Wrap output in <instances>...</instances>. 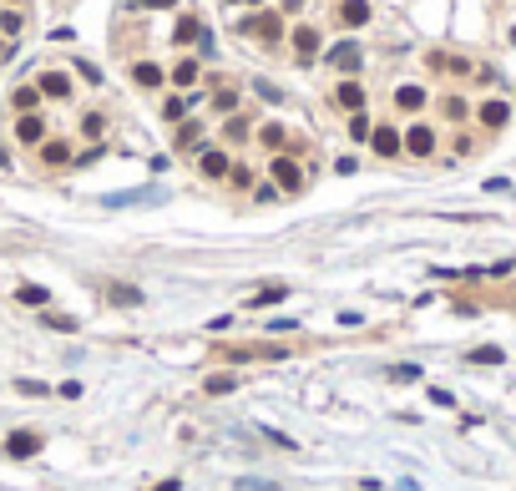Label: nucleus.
Masks as SVG:
<instances>
[{
    "label": "nucleus",
    "mask_w": 516,
    "mask_h": 491,
    "mask_svg": "<svg viewBox=\"0 0 516 491\" xmlns=\"http://www.w3.org/2000/svg\"><path fill=\"white\" fill-rule=\"evenodd\" d=\"M339 106H350V112H364V87H359V81H339Z\"/></svg>",
    "instance_id": "13"
},
{
    "label": "nucleus",
    "mask_w": 516,
    "mask_h": 491,
    "mask_svg": "<svg viewBox=\"0 0 516 491\" xmlns=\"http://www.w3.org/2000/svg\"><path fill=\"white\" fill-rule=\"evenodd\" d=\"M476 117H481V127H491V132H496V127H506V117H511V106H506V101H486V106H481Z\"/></svg>",
    "instance_id": "12"
},
{
    "label": "nucleus",
    "mask_w": 516,
    "mask_h": 491,
    "mask_svg": "<svg viewBox=\"0 0 516 491\" xmlns=\"http://www.w3.org/2000/svg\"><path fill=\"white\" fill-rule=\"evenodd\" d=\"M238 31H243V36H258V41H278V36H284V20H278L273 10H264V15H253V20H243Z\"/></svg>",
    "instance_id": "1"
},
{
    "label": "nucleus",
    "mask_w": 516,
    "mask_h": 491,
    "mask_svg": "<svg viewBox=\"0 0 516 491\" xmlns=\"http://www.w3.org/2000/svg\"><path fill=\"white\" fill-rule=\"evenodd\" d=\"M182 112H187V97H167L162 117H167V122H182Z\"/></svg>",
    "instance_id": "29"
},
{
    "label": "nucleus",
    "mask_w": 516,
    "mask_h": 491,
    "mask_svg": "<svg viewBox=\"0 0 516 491\" xmlns=\"http://www.w3.org/2000/svg\"><path fill=\"white\" fill-rule=\"evenodd\" d=\"M370 132H375V127H370V117H364V112H354V117H350V137H354V142H364Z\"/></svg>",
    "instance_id": "28"
},
{
    "label": "nucleus",
    "mask_w": 516,
    "mask_h": 491,
    "mask_svg": "<svg viewBox=\"0 0 516 491\" xmlns=\"http://www.w3.org/2000/svg\"><path fill=\"white\" fill-rule=\"evenodd\" d=\"M284 299V284H273V289H253L248 294V304H278Z\"/></svg>",
    "instance_id": "24"
},
{
    "label": "nucleus",
    "mask_w": 516,
    "mask_h": 491,
    "mask_svg": "<svg viewBox=\"0 0 516 491\" xmlns=\"http://www.w3.org/2000/svg\"><path fill=\"white\" fill-rule=\"evenodd\" d=\"M15 137L26 142V147H41V142H46V117H36V112L15 117Z\"/></svg>",
    "instance_id": "3"
},
{
    "label": "nucleus",
    "mask_w": 516,
    "mask_h": 491,
    "mask_svg": "<svg viewBox=\"0 0 516 491\" xmlns=\"http://www.w3.org/2000/svg\"><path fill=\"white\" fill-rule=\"evenodd\" d=\"M511 46H516V31H511Z\"/></svg>",
    "instance_id": "42"
},
{
    "label": "nucleus",
    "mask_w": 516,
    "mask_h": 491,
    "mask_svg": "<svg viewBox=\"0 0 516 491\" xmlns=\"http://www.w3.org/2000/svg\"><path fill=\"white\" fill-rule=\"evenodd\" d=\"M405 152H415V157H430V152H436V132H430L425 122H415L410 132H405Z\"/></svg>",
    "instance_id": "6"
},
{
    "label": "nucleus",
    "mask_w": 516,
    "mask_h": 491,
    "mask_svg": "<svg viewBox=\"0 0 516 491\" xmlns=\"http://www.w3.org/2000/svg\"><path fill=\"white\" fill-rule=\"evenodd\" d=\"M264 436H268V441H273V446H284V451H294V446H299V441H294V436H284V431H273V425H264Z\"/></svg>",
    "instance_id": "33"
},
{
    "label": "nucleus",
    "mask_w": 516,
    "mask_h": 491,
    "mask_svg": "<svg viewBox=\"0 0 516 491\" xmlns=\"http://www.w3.org/2000/svg\"><path fill=\"white\" fill-rule=\"evenodd\" d=\"M203 178H228V152H203Z\"/></svg>",
    "instance_id": "18"
},
{
    "label": "nucleus",
    "mask_w": 516,
    "mask_h": 491,
    "mask_svg": "<svg viewBox=\"0 0 516 491\" xmlns=\"http://www.w3.org/2000/svg\"><path fill=\"white\" fill-rule=\"evenodd\" d=\"M36 101H41V87H15V92H10V106H15L20 117L36 112Z\"/></svg>",
    "instance_id": "16"
},
{
    "label": "nucleus",
    "mask_w": 516,
    "mask_h": 491,
    "mask_svg": "<svg viewBox=\"0 0 516 491\" xmlns=\"http://www.w3.org/2000/svg\"><path fill=\"white\" fill-rule=\"evenodd\" d=\"M76 71H81V81H92V87H101V71L92 66V61H76Z\"/></svg>",
    "instance_id": "34"
},
{
    "label": "nucleus",
    "mask_w": 516,
    "mask_h": 491,
    "mask_svg": "<svg viewBox=\"0 0 516 491\" xmlns=\"http://www.w3.org/2000/svg\"><path fill=\"white\" fill-rule=\"evenodd\" d=\"M162 203V187H137V193H106V208H127V203Z\"/></svg>",
    "instance_id": "10"
},
{
    "label": "nucleus",
    "mask_w": 516,
    "mask_h": 491,
    "mask_svg": "<svg viewBox=\"0 0 516 491\" xmlns=\"http://www.w3.org/2000/svg\"><path fill=\"white\" fill-rule=\"evenodd\" d=\"M228 6H233V0H228ZM238 6H258V0H238Z\"/></svg>",
    "instance_id": "41"
},
{
    "label": "nucleus",
    "mask_w": 516,
    "mask_h": 491,
    "mask_svg": "<svg viewBox=\"0 0 516 491\" xmlns=\"http://www.w3.org/2000/svg\"><path fill=\"white\" fill-rule=\"evenodd\" d=\"M36 87H41V97L66 101V97H71V76H66V71H41V81H36Z\"/></svg>",
    "instance_id": "5"
},
{
    "label": "nucleus",
    "mask_w": 516,
    "mask_h": 491,
    "mask_svg": "<svg viewBox=\"0 0 516 491\" xmlns=\"http://www.w3.org/2000/svg\"><path fill=\"white\" fill-rule=\"evenodd\" d=\"M258 137H264L268 147H278V142H284V127H278V122H268V127H264V132H258Z\"/></svg>",
    "instance_id": "35"
},
{
    "label": "nucleus",
    "mask_w": 516,
    "mask_h": 491,
    "mask_svg": "<svg viewBox=\"0 0 516 491\" xmlns=\"http://www.w3.org/2000/svg\"><path fill=\"white\" fill-rule=\"evenodd\" d=\"M20 26H26L20 10H0V31H6V36H20Z\"/></svg>",
    "instance_id": "25"
},
{
    "label": "nucleus",
    "mask_w": 516,
    "mask_h": 491,
    "mask_svg": "<svg viewBox=\"0 0 516 491\" xmlns=\"http://www.w3.org/2000/svg\"><path fill=\"white\" fill-rule=\"evenodd\" d=\"M430 400H436L440 411H450V405H456V395H450V390H430Z\"/></svg>",
    "instance_id": "38"
},
{
    "label": "nucleus",
    "mask_w": 516,
    "mask_h": 491,
    "mask_svg": "<svg viewBox=\"0 0 516 491\" xmlns=\"http://www.w3.org/2000/svg\"><path fill=\"white\" fill-rule=\"evenodd\" d=\"M46 325L61 329V334H71V329H76V319H71V314H46Z\"/></svg>",
    "instance_id": "31"
},
{
    "label": "nucleus",
    "mask_w": 516,
    "mask_h": 491,
    "mask_svg": "<svg viewBox=\"0 0 516 491\" xmlns=\"http://www.w3.org/2000/svg\"><path fill=\"white\" fill-rule=\"evenodd\" d=\"M238 106V92H218V112H233Z\"/></svg>",
    "instance_id": "37"
},
{
    "label": "nucleus",
    "mask_w": 516,
    "mask_h": 491,
    "mask_svg": "<svg viewBox=\"0 0 516 491\" xmlns=\"http://www.w3.org/2000/svg\"><path fill=\"white\" fill-rule=\"evenodd\" d=\"M157 491H178V481H162V486H157Z\"/></svg>",
    "instance_id": "40"
},
{
    "label": "nucleus",
    "mask_w": 516,
    "mask_h": 491,
    "mask_svg": "<svg viewBox=\"0 0 516 491\" xmlns=\"http://www.w3.org/2000/svg\"><path fill=\"white\" fill-rule=\"evenodd\" d=\"M329 61H334L339 71H359V61H364V56H359V46H354V41H339V46L329 51Z\"/></svg>",
    "instance_id": "9"
},
{
    "label": "nucleus",
    "mask_w": 516,
    "mask_h": 491,
    "mask_svg": "<svg viewBox=\"0 0 516 491\" xmlns=\"http://www.w3.org/2000/svg\"><path fill=\"white\" fill-rule=\"evenodd\" d=\"M294 51L309 61V56L319 51V31H314V26H299V31H294Z\"/></svg>",
    "instance_id": "15"
},
{
    "label": "nucleus",
    "mask_w": 516,
    "mask_h": 491,
    "mask_svg": "<svg viewBox=\"0 0 516 491\" xmlns=\"http://www.w3.org/2000/svg\"><path fill=\"white\" fill-rule=\"evenodd\" d=\"M106 299H112V304H142V289H132V284H112V289H106Z\"/></svg>",
    "instance_id": "20"
},
{
    "label": "nucleus",
    "mask_w": 516,
    "mask_h": 491,
    "mask_svg": "<svg viewBox=\"0 0 516 491\" xmlns=\"http://www.w3.org/2000/svg\"><path fill=\"white\" fill-rule=\"evenodd\" d=\"M41 162H46V167H66L71 162V147L66 142H41Z\"/></svg>",
    "instance_id": "14"
},
{
    "label": "nucleus",
    "mask_w": 516,
    "mask_h": 491,
    "mask_svg": "<svg viewBox=\"0 0 516 491\" xmlns=\"http://www.w3.org/2000/svg\"><path fill=\"white\" fill-rule=\"evenodd\" d=\"M15 299H20V304H46V289H41V284H20Z\"/></svg>",
    "instance_id": "23"
},
{
    "label": "nucleus",
    "mask_w": 516,
    "mask_h": 491,
    "mask_svg": "<svg viewBox=\"0 0 516 491\" xmlns=\"http://www.w3.org/2000/svg\"><path fill=\"white\" fill-rule=\"evenodd\" d=\"M20 395H51V385H41V380H15Z\"/></svg>",
    "instance_id": "32"
},
{
    "label": "nucleus",
    "mask_w": 516,
    "mask_h": 491,
    "mask_svg": "<svg viewBox=\"0 0 516 491\" xmlns=\"http://www.w3.org/2000/svg\"><path fill=\"white\" fill-rule=\"evenodd\" d=\"M198 142H203V127H198V122L178 127V147H198Z\"/></svg>",
    "instance_id": "27"
},
{
    "label": "nucleus",
    "mask_w": 516,
    "mask_h": 491,
    "mask_svg": "<svg viewBox=\"0 0 516 491\" xmlns=\"http://www.w3.org/2000/svg\"><path fill=\"white\" fill-rule=\"evenodd\" d=\"M339 20H344V26H364V20H370V6H364V0H344Z\"/></svg>",
    "instance_id": "17"
},
{
    "label": "nucleus",
    "mask_w": 516,
    "mask_h": 491,
    "mask_svg": "<svg viewBox=\"0 0 516 491\" xmlns=\"http://www.w3.org/2000/svg\"><path fill=\"white\" fill-rule=\"evenodd\" d=\"M198 76H203V71H198V61H192V56H187V61H178V71H172V81H178V87H192Z\"/></svg>",
    "instance_id": "21"
},
{
    "label": "nucleus",
    "mask_w": 516,
    "mask_h": 491,
    "mask_svg": "<svg viewBox=\"0 0 516 491\" xmlns=\"http://www.w3.org/2000/svg\"><path fill=\"white\" fill-rule=\"evenodd\" d=\"M471 360H476V365H501L506 355H501L496 345H481V350H471Z\"/></svg>",
    "instance_id": "26"
},
{
    "label": "nucleus",
    "mask_w": 516,
    "mask_h": 491,
    "mask_svg": "<svg viewBox=\"0 0 516 491\" xmlns=\"http://www.w3.org/2000/svg\"><path fill=\"white\" fill-rule=\"evenodd\" d=\"M208 31H203V20L198 15H178V31H172V41H178V46H187V41H203Z\"/></svg>",
    "instance_id": "11"
},
{
    "label": "nucleus",
    "mask_w": 516,
    "mask_h": 491,
    "mask_svg": "<svg viewBox=\"0 0 516 491\" xmlns=\"http://www.w3.org/2000/svg\"><path fill=\"white\" fill-rule=\"evenodd\" d=\"M370 147H375V157H400V152H405V137L395 132V127H375V132H370Z\"/></svg>",
    "instance_id": "2"
},
{
    "label": "nucleus",
    "mask_w": 516,
    "mask_h": 491,
    "mask_svg": "<svg viewBox=\"0 0 516 491\" xmlns=\"http://www.w3.org/2000/svg\"><path fill=\"white\" fill-rule=\"evenodd\" d=\"M445 117L461 122V117H466V101H461V97H445Z\"/></svg>",
    "instance_id": "36"
},
{
    "label": "nucleus",
    "mask_w": 516,
    "mask_h": 491,
    "mask_svg": "<svg viewBox=\"0 0 516 491\" xmlns=\"http://www.w3.org/2000/svg\"><path fill=\"white\" fill-rule=\"evenodd\" d=\"M273 183L284 187V193H299V187H304V173H299V162H289V157H273Z\"/></svg>",
    "instance_id": "7"
},
{
    "label": "nucleus",
    "mask_w": 516,
    "mask_h": 491,
    "mask_svg": "<svg viewBox=\"0 0 516 491\" xmlns=\"http://www.w3.org/2000/svg\"><path fill=\"white\" fill-rule=\"evenodd\" d=\"M36 451H41V436H36V431H10V436H6V456L26 461V456H36Z\"/></svg>",
    "instance_id": "4"
},
{
    "label": "nucleus",
    "mask_w": 516,
    "mask_h": 491,
    "mask_svg": "<svg viewBox=\"0 0 516 491\" xmlns=\"http://www.w3.org/2000/svg\"><path fill=\"white\" fill-rule=\"evenodd\" d=\"M137 6H147V10H172L178 0H137Z\"/></svg>",
    "instance_id": "39"
},
{
    "label": "nucleus",
    "mask_w": 516,
    "mask_h": 491,
    "mask_svg": "<svg viewBox=\"0 0 516 491\" xmlns=\"http://www.w3.org/2000/svg\"><path fill=\"white\" fill-rule=\"evenodd\" d=\"M81 132L92 137V142H101V132H106V122H101V112H86V117H81Z\"/></svg>",
    "instance_id": "22"
},
{
    "label": "nucleus",
    "mask_w": 516,
    "mask_h": 491,
    "mask_svg": "<svg viewBox=\"0 0 516 491\" xmlns=\"http://www.w3.org/2000/svg\"><path fill=\"white\" fill-rule=\"evenodd\" d=\"M203 390H208V395H228V390H233V375H208Z\"/></svg>",
    "instance_id": "30"
},
{
    "label": "nucleus",
    "mask_w": 516,
    "mask_h": 491,
    "mask_svg": "<svg viewBox=\"0 0 516 491\" xmlns=\"http://www.w3.org/2000/svg\"><path fill=\"white\" fill-rule=\"evenodd\" d=\"M132 81H137V87H147V92H157L167 76H162L157 61H137V66H132Z\"/></svg>",
    "instance_id": "8"
},
{
    "label": "nucleus",
    "mask_w": 516,
    "mask_h": 491,
    "mask_svg": "<svg viewBox=\"0 0 516 491\" xmlns=\"http://www.w3.org/2000/svg\"><path fill=\"white\" fill-rule=\"evenodd\" d=\"M395 106H400V112H420V106H425V92H420V87H400V92H395Z\"/></svg>",
    "instance_id": "19"
}]
</instances>
